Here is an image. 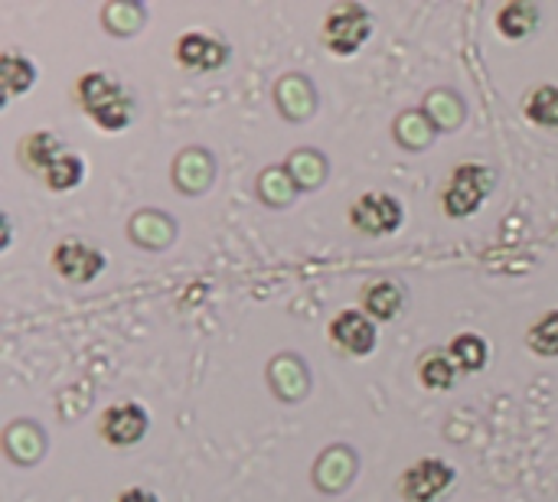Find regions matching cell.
I'll return each mask as SVG.
<instances>
[{"label":"cell","mask_w":558,"mask_h":502,"mask_svg":"<svg viewBox=\"0 0 558 502\" xmlns=\"http://www.w3.org/2000/svg\"><path fill=\"white\" fill-rule=\"evenodd\" d=\"M52 268L59 271L62 281L82 287V284H92L108 268V258L105 252H98L95 245L82 238H65L52 248Z\"/></svg>","instance_id":"7"},{"label":"cell","mask_w":558,"mask_h":502,"mask_svg":"<svg viewBox=\"0 0 558 502\" xmlns=\"http://www.w3.org/2000/svg\"><path fill=\"white\" fill-rule=\"evenodd\" d=\"M65 154L62 140L52 134V131H33L20 140V163L33 173H46L59 157Z\"/></svg>","instance_id":"17"},{"label":"cell","mask_w":558,"mask_h":502,"mask_svg":"<svg viewBox=\"0 0 558 502\" xmlns=\"http://www.w3.org/2000/svg\"><path fill=\"white\" fill-rule=\"evenodd\" d=\"M458 480V470L441 457H425L405 467L399 477V497L405 502H438Z\"/></svg>","instance_id":"5"},{"label":"cell","mask_w":558,"mask_h":502,"mask_svg":"<svg viewBox=\"0 0 558 502\" xmlns=\"http://www.w3.org/2000/svg\"><path fill=\"white\" fill-rule=\"evenodd\" d=\"M405 222V206L399 196L386 193V189H373L363 193L360 199H353L350 206V225L366 235V238H386L396 235Z\"/></svg>","instance_id":"4"},{"label":"cell","mask_w":558,"mask_h":502,"mask_svg":"<svg viewBox=\"0 0 558 502\" xmlns=\"http://www.w3.org/2000/svg\"><path fill=\"white\" fill-rule=\"evenodd\" d=\"M0 82H3L7 98L29 91L36 85V65H33V59H26L16 49L3 52V59H0Z\"/></svg>","instance_id":"22"},{"label":"cell","mask_w":558,"mask_h":502,"mask_svg":"<svg viewBox=\"0 0 558 502\" xmlns=\"http://www.w3.org/2000/svg\"><path fill=\"white\" fill-rule=\"evenodd\" d=\"M147 431H150V415L137 402H118V405L105 408V415L98 421V434L111 448H134L147 438Z\"/></svg>","instance_id":"8"},{"label":"cell","mask_w":558,"mask_h":502,"mask_svg":"<svg viewBox=\"0 0 558 502\" xmlns=\"http://www.w3.org/2000/svg\"><path fill=\"white\" fill-rule=\"evenodd\" d=\"M213 176H216V163L199 147L183 150L173 163V183L180 193H206L213 186Z\"/></svg>","instance_id":"12"},{"label":"cell","mask_w":558,"mask_h":502,"mask_svg":"<svg viewBox=\"0 0 558 502\" xmlns=\"http://www.w3.org/2000/svg\"><path fill=\"white\" fill-rule=\"evenodd\" d=\"M369 36H373V13L366 10V3L356 0L333 3L320 26V39L337 59L356 56L369 42Z\"/></svg>","instance_id":"3"},{"label":"cell","mask_w":558,"mask_h":502,"mask_svg":"<svg viewBox=\"0 0 558 502\" xmlns=\"http://www.w3.org/2000/svg\"><path fill=\"white\" fill-rule=\"evenodd\" d=\"M284 170L291 173V180L298 183V189H317L327 180V160L320 150H294L284 160Z\"/></svg>","instance_id":"20"},{"label":"cell","mask_w":558,"mask_h":502,"mask_svg":"<svg viewBox=\"0 0 558 502\" xmlns=\"http://www.w3.org/2000/svg\"><path fill=\"white\" fill-rule=\"evenodd\" d=\"M268 385L281 402H301L311 392V372L301 356L281 353L268 366Z\"/></svg>","instance_id":"10"},{"label":"cell","mask_w":558,"mask_h":502,"mask_svg":"<svg viewBox=\"0 0 558 502\" xmlns=\"http://www.w3.org/2000/svg\"><path fill=\"white\" fill-rule=\"evenodd\" d=\"M327 336L333 343V350H340L343 356H353V359H363L376 350L379 343V323L366 314V310H340L330 327H327Z\"/></svg>","instance_id":"6"},{"label":"cell","mask_w":558,"mask_h":502,"mask_svg":"<svg viewBox=\"0 0 558 502\" xmlns=\"http://www.w3.org/2000/svg\"><path fill=\"white\" fill-rule=\"evenodd\" d=\"M173 222L163 216V212H157V209H141L131 222H128V235H131V242H137L141 248H150V252H157V248H167L170 242H173Z\"/></svg>","instance_id":"16"},{"label":"cell","mask_w":558,"mask_h":502,"mask_svg":"<svg viewBox=\"0 0 558 502\" xmlns=\"http://www.w3.org/2000/svg\"><path fill=\"white\" fill-rule=\"evenodd\" d=\"M461 372H484L490 363V343L481 333H458L448 346Z\"/></svg>","instance_id":"21"},{"label":"cell","mask_w":558,"mask_h":502,"mask_svg":"<svg viewBox=\"0 0 558 502\" xmlns=\"http://www.w3.org/2000/svg\"><path fill=\"white\" fill-rule=\"evenodd\" d=\"M363 310L376 320V323H389L405 310V291L399 281H373L363 291Z\"/></svg>","instance_id":"14"},{"label":"cell","mask_w":558,"mask_h":502,"mask_svg":"<svg viewBox=\"0 0 558 502\" xmlns=\"http://www.w3.org/2000/svg\"><path fill=\"white\" fill-rule=\"evenodd\" d=\"M392 134H396V140H399L402 147H409V150H425V147L435 140L438 127L432 124V118L425 114V108H412V111H402V114L396 118Z\"/></svg>","instance_id":"19"},{"label":"cell","mask_w":558,"mask_h":502,"mask_svg":"<svg viewBox=\"0 0 558 502\" xmlns=\"http://www.w3.org/2000/svg\"><path fill=\"white\" fill-rule=\"evenodd\" d=\"M526 118L543 127V131H556L558 134V85H536L526 101H523Z\"/></svg>","instance_id":"23"},{"label":"cell","mask_w":558,"mask_h":502,"mask_svg":"<svg viewBox=\"0 0 558 502\" xmlns=\"http://www.w3.org/2000/svg\"><path fill=\"white\" fill-rule=\"evenodd\" d=\"M418 379L428 392H448L458 385L461 379V369L458 363L451 359L448 350H428L422 359H418Z\"/></svg>","instance_id":"18"},{"label":"cell","mask_w":558,"mask_h":502,"mask_svg":"<svg viewBox=\"0 0 558 502\" xmlns=\"http://www.w3.org/2000/svg\"><path fill=\"white\" fill-rule=\"evenodd\" d=\"M356 474V454L343 444H333L320 454V461L314 464V483L324 490V493H340L350 487Z\"/></svg>","instance_id":"11"},{"label":"cell","mask_w":558,"mask_h":502,"mask_svg":"<svg viewBox=\"0 0 558 502\" xmlns=\"http://www.w3.org/2000/svg\"><path fill=\"white\" fill-rule=\"evenodd\" d=\"M526 346L543 356V359H556L558 356V307L546 310L543 317H536L526 330Z\"/></svg>","instance_id":"27"},{"label":"cell","mask_w":558,"mask_h":502,"mask_svg":"<svg viewBox=\"0 0 558 502\" xmlns=\"http://www.w3.org/2000/svg\"><path fill=\"white\" fill-rule=\"evenodd\" d=\"M101 23H105V29L114 33V36H131V33H137L141 23H144V7L124 3V0L108 3V7L101 10Z\"/></svg>","instance_id":"28"},{"label":"cell","mask_w":558,"mask_h":502,"mask_svg":"<svg viewBox=\"0 0 558 502\" xmlns=\"http://www.w3.org/2000/svg\"><path fill=\"white\" fill-rule=\"evenodd\" d=\"M425 114L432 118V124L441 131H454L461 121H464V101L454 95V91H445V88H435L428 98H425Z\"/></svg>","instance_id":"24"},{"label":"cell","mask_w":558,"mask_h":502,"mask_svg":"<svg viewBox=\"0 0 558 502\" xmlns=\"http://www.w3.org/2000/svg\"><path fill=\"white\" fill-rule=\"evenodd\" d=\"M75 95L85 114L108 134L124 131L134 118V98L108 72H85L75 85Z\"/></svg>","instance_id":"1"},{"label":"cell","mask_w":558,"mask_h":502,"mask_svg":"<svg viewBox=\"0 0 558 502\" xmlns=\"http://www.w3.org/2000/svg\"><path fill=\"white\" fill-rule=\"evenodd\" d=\"M497 186V173L487 163L468 160L458 163L441 189V209L451 219H471L474 212H481V206L490 199Z\"/></svg>","instance_id":"2"},{"label":"cell","mask_w":558,"mask_h":502,"mask_svg":"<svg viewBox=\"0 0 558 502\" xmlns=\"http://www.w3.org/2000/svg\"><path fill=\"white\" fill-rule=\"evenodd\" d=\"M173 56H177V62L186 69V72H199V75H206V72H219L226 62H229V46L222 42V39H216V36H209V33H199V29H193V33H183L180 39H177V46H173Z\"/></svg>","instance_id":"9"},{"label":"cell","mask_w":558,"mask_h":502,"mask_svg":"<svg viewBox=\"0 0 558 502\" xmlns=\"http://www.w3.org/2000/svg\"><path fill=\"white\" fill-rule=\"evenodd\" d=\"M539 16H543V10H539V3H530V0H510V3H504L500 10H497V33L504 36V39H526V36H533V29L539 26Z\"/></svg>","instance_id":"15"},{"label":"cell","mask_w":558,"mask_h":502,"mask_svg":"<svg viewBox=\"0 0 558 502\" xmlns=\"http://www.w3.org/2000/svg\"><path fill=\"white\" fill-rule=\"evenodd\" d=\"M258 196L262 203H268L271 209H281L288 203H294L298 196V183L291 180V173L284 167H271L258 176Z\"/></svg>","instance_id":"26"},{"label":"cell","mask_w":558,"mask_h":502,"mask_svg":"<svg viewBox=\"0 0 558 502\" xmlns=\"http://www.w3.org/2000/svg\"><path fill=\"white\" fill-rule=\"evenodd\" d=\"M275 101H278V111L291 121H304L317 111V91L304 75H284L275 85Z\"/></svg>","instance_id":"13"},{"label":"cell","mask_w":558,"mask_h":502,"mask_svg":"<svg viewBox=\"0 0 558 502\" xmlns=\"http://www.w3.org/2000/svg\"><path fill=\"white\" fill-rule=\"evenodd\" d=\"M82 180H85V160H82V154H72V150H65V154L43 173V183H46L52 193H69V189L82 186Z\"/></svg>","instance_id":"25"},{"label":"cell","mask_w":558,"mask_h":502,"mask_svg":"<svg viewBox=\"0 0 558 502\" xmlns=\"http://www.w3.org/2000/svg\"><path fill=\"white\" fill-rule=\"evenodd\" d=\"M118 502H160L150 490H144V487H131V490H121L118 493Z\"/></svg>","instance_id":"29"}]
</instances>
